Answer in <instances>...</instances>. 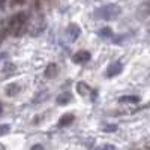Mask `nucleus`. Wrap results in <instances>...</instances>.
Wrapping results in <instances>:
<instances>
[{
  "label": "nucleus",
  "mask_w": 150,
  "mask_h": 150,
  "mask_svg": "<svg viewBox=\"0 0 150 150\" xmlns=\"http://www.w3.org/2000/svg\"><path fill=\"white\" fill-rule=\"evenodd\" d=\"M5 8V0H0V11Z\"/></svg>",
  "instance_id": "nucleus-19"
},
{
  "label": "nucleus",
  "mask_w": 150,
  "mask_h": 150,
  "mask_svg": "<svg viewBox=\"0 0 150 150\" xmlns=\"http://www.w3.org/2000/svg\"><path fill=\"white\" fill-rule=\"evenodd\" d=\"M122 14V8L116 3H108L105 6H101L95 11V18L98 20H105V21H112Z\"/></svg>",
  "instance_id": "nucleus-2"
},
{
  "label": "nucleus",
  "mask_w": 150,
  "mask_h": 150,
  "mask_svg": "<svg viewBox=\"0 0 150 150\" xmlns=\"http://www.w3.org/2000/svg\"><path fill=\"white\" fill-rule=\"evenodd\" d=\"M104 131H105V132H114V131H117V126H116V125H110V126H104Z\"/></svg>",
  "instance_id": "nucleus-15"
},
{
  "label": "nucleus",
  "mask_w": 150,
  "mask_h": 150,
  "mask_svg": "<svg viewBox=\"0 0 150 150\" xmlns=\"http://www.w3.org/2000/svg\"><path fill=\"white\" fill-rule=\"evenodd\" d=\"M96 150H116V147L112 144H102V146H99Z\"/></svg>",
  "instance_id": "nucleus-12"
},
{
  "label": "nucleus",
  "mask_w": 150,
  "mask_h": 150,
  "mask_svg": "<svg viewBox=\"0 0 150 150\" xmlns=\"http://www.w3.org/2000/svg\"><path fill=\"white\" fill-rule=\"evenodd\" d=\"M9 125H0V137L2 135H5V134H8L9 132Z\"/></svg>",
  "instance_id": "nucleus-13"
},
{
  "label": "nucleus",
  "mask_w": 150,
  "mask_h": 150,
  "mask_svg": "<svg viewBox=\"0 0 150 150\" xmlns=\"http://www.w3.org/2000/svg\"><path fill=\"white\" fill-rule=\"evenodd\" d=\"M80 35H81V30H80V27L77 26V24H71V26L68 27V30H66V38L69 41L78 39Z\"/></svg>",
  "instance_id": "nucleus-4"
},
{
  "label": "nucleus",
  "mask_w": 150,
  "mask_h": 150,
  "mask_svg": "<svg viewBox=\"0 0 150 150\" xmlns=\"http://www.w3.org/2000/svg\"><path fill=\"white\" fill-rule=\"evenodd\" d=\"M99 35H101V36H107V38H110V36L112 35V32L110 30V27H107V29H102L101 32H99Z\"/></svg>",
  "instance_id": "nucleus-14"
},
{
  "label": "nucleus",
  "mask_w": 150,
  "mask_h": 150,
  "mask_svg": "<svg viewBox=\"0 0 150 150\" xmlns=\"http://www.w3.org/2000/svg\"><path fill=\"white\" fill-rule=\"evenodd\" d=\"M147 150H150V147H149V149H147Z\"/></svg>",
  "instance_id": "nucleus-21"
},
{
  "label": "nucleus",
  "mask_w": 150,
  "mask_h": 150,
  "mask_svg": "<svg viewBox=\"0 0 150 150\" xmlns=\"http://www.w3.org/2000/svg\"><path fill=\"white\" fill-rule=\"evenodd\" d=\"M77 92H78L81 96H86L87 93H90V87H89V84H87V83L80 81V83L77 84Z\"/></svg>",
  "instance_id": "nucleus-11"
},
{
  "label": "nucleus",
  "mask_w": 150,
  "mask_h": 150,
  "mask_svg": "<svg viewBox=\"0 0 150 150\" xmlns=\"http://www.w3.org/2000/svg\"><path fill=\"white\" fill-rule=\"evenodd\" d=\"M45 78H56L59 75V66L56 63H50L45 69Z\"/></svg>",
  "instance_id": "nucleus-8"
},
{
  "label": "nucleus",
  "mask_w": 150,
  "mask_h": 150,
  "mask_svg": "<svg viewBox=\"0 0 150 150\" xmlns=\"http://www.w3.org/2000/svg\"><path fill=\"white\" fill-rule=\"evenodd\" d=\"M32 150H45V149H44L41 144H35V146L32 147Z\"/></svg>",
  "instance_id": "nucleus-17"
},
{
  "label": "nucleus",
  "mask_w": 150,
  "mask_h": 150,
  "mask_svg": "<svg viewBox=\"0 0 150 150\" xmlns=\"http://www.w3.org/2000/svg\"><path fill=\"white\" fill-rule=\"evenodd\" d=\"M72 101V93L71 92H63V93H60L56 99V102L57 105H68L69 102Z\"/></svg>",
  "instance_id": "nucleus-6"
},
{
  "label": "nucleus",
  "mask_w": 150,
  "mask_h": 150,
  "mask_svg": "<svg viewBox=\"0 0 150 150\" xmlns=\"http://www.w3.org/2000/svg\"><path fill=\"white\" fill-rule=\"evenodd\" d=\"M74 120H75V116L72 114V112H66V114H63V116L59 119V126H60V128L69 126Z\"/></svg>",
  "instance_id": "nucleus-7"
},
{
  "label": "nucleus",
  "mask_w": 150,
  "mask_h": 150,
  "mask_svg": "<svg viewBox=\"0 0 150 150\" xmlns=\"http://www.w3.org/2000/svg\"><path fill=\"white\" fill-rule=\"evenodd\" d=\"M119 101H120L122 104H138V102H140V96L128 95V96H122Z\"/></svg>",
  "instance_id": "nucleus-9"
},
{
  "label": "nucleus",
  "mask_w": 150,
  "mask_h": 150,
  "mask_svg": "<svg viewBox=\"0 0 150 150\" xmlns=\"http://www.w3.org/2000/svg\"><path fill=\"white\" fill-rule=\"evenodd\" d=\"M3 112V105H2V102H0V114Z\"/></svg>",
  "instance_id": "nucleus-20"
},
{
  "label": "nucleus",
  "mask_w": 150,
  "mask_h": 150,
  "mask_svg": "<svg viewBox=\"0 0 150 150\" xmlns=\"http://www.w3.org/2000/svg\"><path fill=\"white\" fill-rule=\"evenodd\" d=\"M90 57L92 56H90L89 51H86V50H80V51H77L72 56V62H74V63H78V65H83V63H86V62H89Z\"/></svg>",
  "instance_id": "nucleus-3"
},
{
  "label": "nucleus",
  "mask_w": 150,
  "mask_h": 150,
  "mask_svg": "<svg viewBox=\"0 0 150 150\" xmlns=\"http://www.w3.org/2000/svg\"><path fill=\"white\" fill-rule=\"evenodd\" d=\"M27 21H29V14H26V12H18V14H15L9 20L8 32L14 36L23 35V32L27 27Z\"/></svg>",
  "instance_id": "nucleus-1"
},
{
  "label": "nucleus",
  "mask_w": 150,
  "mask_h": 150,
  "mask_svg": "<svg viewBox=\"0 0 150 150\" xmlns=\"http://www.w3.org/2000/svg\"><path fill=\"white\" fill-rule=\"evenodd\" d=\"M3 39H5V32H2V30H0V44L3 42Z\"/></svg>",
  "instance_id": "nucleus-18"
},
{
  "label": "nucleus",
  "mask_w": 150,
  "mask_h": 150,
  "mask_svg": "<svg viewBox=\"0 0 150 150\" xmlns=\"http://www.w3.org/2000/svg\"><path fill=\"white\" fill-rule=\"evenodd\" d=\"M123 66L120 62H114V63H111L108 68H107V75L108 77H116V75H119L122 72Z\"/></svg>",
  "instance_id": "nucleus-5"
},
{
  "label": "nucleus",
  "mask_w": 150,
  "mask_h": 150,
  "mask_svg": "<svg viewBox=\"0 0 150 150\" xmlns=\"http://www.w3.org/2000/svg\"><path fill=\"white\" fill-rule=\"evenodd\" d=\"M27 0H12V5H24Z\"/></svg>",
  "instance_id": "nucleus-16"
},
{
  "label": "nucleus",
  "mask_w": 150,
  "mask_h": 150,
  "mask_svg": "<svg viewBox=\"0 0 150 150\" xmlns=\"http://www.w3.org/2000/svg\"><path fill=\"white\" fill-rule=\"evenodd\" d=\"M20 90H21L20 84H18V83H12V84H9V86L6 87V95H8V96H15Z\"/></svg>",
  "instance_id": "nucleus-10"
}]
</instances>
